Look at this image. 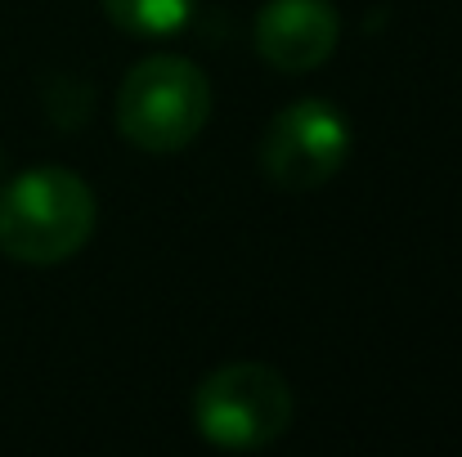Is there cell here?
Instances as JSON below:
<instances>
[{
	"label": "cell",
	"mask_w": 462,
	"mask_h": 457,
	"mask_svg": "<svg viewBox=\"0 0 462 457\" xmlns=\"http://www.w3.org/2000/svg\"><path fill=\"white\" fill-rule=\"evenodd\" d=\"M211 117V81L180 54H153L135 63L117 90V131L144 152L189 149Z\"/></svg>",
	"instance_id": "7a4b0ae2"
},
{
	"label": "cell",
	"mask_w": 462,
	"mask_h": 457,
	"mask_svg": "<svg viewBox=\"0 0 462 457\" xmlns=\"http://www.w3.org/2000/svg\"><path fill=\"white\" fill-rule=\"evenodd\" d=\"M292 426V390L270 363H225L193 390V431L225 453H256Z\"/></svg>",
	"instance_id": "3957f363"
},
{
	"label": "cell",
	"mask_w": 462,
	"mask_h": 457,
	"mask_svg": "<svg viewBox=\"0 0 462 457\" xmlns=\"http://www.w3.org/2000/svg\"><path fill=\"white\" fill-rule=\"evenodd\" d=\"M104 14L131 36H180L193 23L198 0H104Z\"/></svg>",
	"instance_id": "8992f818"
},
{
	"label": "cell",
	"mask_w": 462,
	"mask_h": 457,
	"mask_svg": "<svg viewBox=\"0 0 462 457\" xmlns=\"http://www.w3.org/2000/svg\"><path fill=\"white\" fill-rule=\"evenodd\" d=\"M350 157V117L328 99L288 104L261 135V170L288 193L323 188Z\"/></svg>",
	"instance_id": "277c9868"
},
{
	"label": "cell",
	"mask_w": 462,
	"mask_h": 457,
	"mask_svg": "<svg viewBox=\"0 0 462 457\" xmlns=\"http://www.w3.org/2000/svg\"><path fill=\"white\" fill-rule=\"evenodd\" d=\"M95 188L68 166H32L0 188V251L18 265L72 260L95 238Z\"/></svg>",
	"instance_id": "6da1fadb"
},
{
	"label": "cell",
	"mask_w": 462,
	"mask_h": 457,
	"mask_svg": "<svg viewBox=\"0 0 462 457\" xmlns=\"http://www.w3.org/2000/svg\"><path fill=\"white\" fill-rule=\"evenodd\" d=\"M341 18L328 0H265L256 14V54L279 72H314L337 54Z\"/></svg>",
	"instance_id": "5b68a950"
}]
</instances>
